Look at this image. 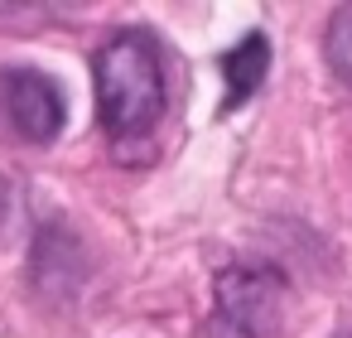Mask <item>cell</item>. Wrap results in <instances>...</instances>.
Returning <instances> with one entry per match:
<instances>
[{
	"label": "cell",
	"instance_id": "1",
	"mask_svg": "<svg viewBox=\"0 0 352 338\" xmlns=\"http://www.w3.org/2000/svg\"><path fill=\"white\" fill-rule=\"evenodd\" d=\"M97 107L111 140L150 136L164 116V63L145 30H121L97 49Z\"/></svg>",
	"mask_w": 352,
	"mask_h": 338
},
{
	"label": "cell",
	"instance_id": "2",
	"mask_svg": "<svg viewBox=\"0 0 352 338\" xmlns=\"http://www.w3.org/2000/svg\"><path fill=\"white\" fill-rule=\"evenodd\" d=\"M285 299L280 271L261 261L227 266L217 275V309H212V338H265Z\"/></svg>",
	"mask_w": 352,
	"mask_h": 338
},
{
	"label": "cell",
	"instance_id": "3",
	"mask_svg": "<svg viewBox=\"0 0 352 338\" xmlns=\"http://www.w3.org/2000/svg\"><path fill=\"white\" fill-rule=\"evenodd\" d=\"M0 116L10 121V131L20 140L49 145L63 131V92L54 78L34 73V68H6L0 73Z\"/></svg>",
	"mask_w": 352,
	"mask_h": 338
},
{
	"label": "cell",
	"instance_id": "4",
	"mask_svg": "<svg viewBox=\"0 0 352 338\" xmlns=\"http://www.w3.org/2000/svg\"><path fill=\"white\" fill-rule=\"evenodd\" d=\"M265 68H270V49H265V39L261 34H251L246 44H236L227 59H222V73H227V107H236L241 97H251L256 87H261V78H265Z\"/></svg>",
	"mask_w": 352,
	"mask_h": 338
},
{
	"label": "cell",
	"instance_id": "5",
	"mask_svg": "<svg viewBox=\"0 0 352 338\" xmlns=\"http://www.w3.org/2000/svg\"><path fill=\"white\" fill-rule=\"evenodd\" d=\"M323 49H328L333 73H338V78H342V87L352 92V6H338V10H333Z\"/></svg>",
	"mask_w": 352,
	"mask_h": 338
}]
</instances>
